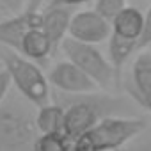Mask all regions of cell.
<instances>
[{"mask_svg": "<svg viewBox=\"0 0 151 151\" xmlns=\"http://www.w3.org/2000/svg\"><path fill=\"white\" fill-rule=\"evenodd\" d=\"M57 103L64 107V135L69 140L78 139L94 128L103 117L121 116L123 107L121 98L98 91L80 96H62Z\"/></svg>", "mask_w": 151, "mask_h": 151, "instance_id": "cell-1", "label": "cell"}, {"mask_svg": "<svg viewBox=\"0 0 151 151\" xmlns=\"http://www.w3.org/2000/svg\"><path fill=\"white\" fill-rule=\"evenodd\" d=\"M36 110L20 94H9L0 105V151H32L39 137Z\"/></svg>", "mask_w": 151, "mask_h": 151, "instance_id": "cell-2", "label": "cell"}, {"mask_svg": "<svg viewBox=\"0 0 151 151\" xmlns=\"http://www.w3.org/2000/svg\"><path fill=\"white\" fill-rule=\"evenodd\" d=\"M0 66L7 71L18 94L30 101L34 107L39 109L52 101L50 84L39 64L11 48L0 46Z\"/></svg>", "mask_w": 151, "mask_h": 151, "instance_id": "cell-3", "label": "cell"}, {"mask_svg": "<svg viewBox=\"0 0 151 151\" xmlns=\"http://www.w3.org/2000/svg\"><path fill=\"white\" fill-rule=\"evenodd\" d=\"M147 123L140 117L109 116L103 117L94 128L71 140V151H98V149H121L132 139L146 130Z\"/></svg>", "mask_w": 151, "mask_h": 151, "instance_id": "cell-4", "label": "cell"}, {"mask_svg": "<svg viewBox=\"0 0 151 151\" xmlns=\"http://www.w3.org/2000/svg\"><path fill=\"white\" fill-rule=\"evenodd\" d=\"M60 50L66 60L73 62L78 69H82L87 77L98 86V89H110L116 86V73L107 55L96 45H86L66 37L60 45Z\"/></svg>", "mask_w": 151, "mask_h": 151, "instance_id": "cell-5", "label": "cell"}, {"mask_svg": "<svg viewBox=\"0 0 151 151\" xmlns=\"http://www.w3.org/2000/svg\"><path fill=\"white\" fill-rule=\"evenodd\" d=\"M46 80L50 87L57 89L62 96H80L100 91L98 86L82 69H78L73 62L66 59L55 62L50 68V71L46 73Z\"/></svg>", "mask_w": 151, "mask_h": 151, "instance_id": "cell-6", "label": "cell"}, {"mask_svg": "<svg viewBox=\"0 0 151 151\" xmlns=\"http://www.w3.org/2000/svg\"><path fill=\"white\" fill-rule=\"evenodd\" d=\"M112 34V25L105 18H101L94 9H84L73 13L68 37L86 45H101L109 41Z\"/></svg>", "mask_w": 151, "mask_h": 151, "instance_id": "cell-7", "label": "cell"}, {"mask_svg": "<svg viewBox=\"0 0 151 151\" xmlns=\"http://www.w3.org/2000/svg\"><path fill=\"white\" fill-rule=\"evenodd\" d=\"M37 25H41V13L37 11L36 4L25 7L20 14L2 18L0 20V46L18 52L25 32Z\"/></svg>", "mask_w": 151, "mask_h": 151, "instance_id": "cell-8", "label": "cell"}, {"mask_svg": "<svg viewBox=\"0 0 151 151\" xmlns=\"http://www.w3.org/2000/svg\"><path fill=\"white\" fill-rule=\"evenodd\" d=\"M135 98L151 114V52H139L132 66V86L128 87Z\"/></svg>", "mask_w": 151, "mask_h": 151, "instance_id": "cell-9", "label": "cell"}, {"mask_svg": "<svg viewBox=\"0 0 151 151\" xmlns=\"http://www.w3.org/2000/svg\"><path fill=\"white\" fill-rule=\"evenodd\" d=\"M71 16H73V9L69 7H45V11L41 13V29L50 37L55 52L68 37Z\"/></svg>", "mask_w": 151, "mask_h": 151, "instance_id": "cell-10", "label": "cell"}, {"mask_svg": "<svg viewBox=\"0 0 151 151\" xmlns=\"http://www.w3.org/2000/svg\"><path fill=\"white\" fill-rule=\"evenodd\" d=\"M53 52H55V48H53L50 37L41 29V25L32 27L30 30L25 32V36L22 37V43H20V50H18V53L34 60L36 64L46 62Z\"/></svg>", "mask_w": 151, "mask_h": 151, "instance_id": "cell-11", "label": "cell"}, {"mask_svg": "<svg viewBox=\"0 0 151 151\" xmlns=\"http://www.w3.org/2000/svg\"><path fill=\"white\" fill-rule=\"evenodd\" d=\"M112 34L123 37V39H130V41H137L140 37L142 27H144V14L140 9L133 7V6H126L112 22Z\"/></svg>", "mask_w": 151, "mask_h": 151, "instance_id": "cell-12", "label": "cell"}, {"mask_svg": "<svg viewBox=\"0 0 151 151\" xmlns=\"http://www.w3.org/2000/svg\"><path fill=\"white\" fill-rule=\"evenodd\" d=\"M36 128L39 135L64 133V107L50 101L36 110Z\"/></svg>", "mask_w": 151, "mask_h": 151, "instance_id": "cell-13", "label": "cell"}, {"mask_svg": "<svg viewBox=\"0 0 151 151\" xmlns=\"http://www.w3.org/2000/svg\"><path fill=\"white\" fill-rule=\"evenodd\" d=\"M137 52V41H130V39H123L116 34H110L109 37V50H107V59L114 68L116 73V82L121 80V71L124 68V64L128 62V59Z\"/></svg>", "mask_w": 151, "mask_h": 151, "instance_id": "cell-14", "label": "cell"}, {"mask_svg": "<svg viewBox=\"0 0 151 151\" xmlns=\"http://www.w3.org/2000/svg\"><path fill=\"white\" fill-rule=\"evenodd\" d=\"M32 151H71V140L64 133L39 135L32 146Z\"/></svg>", "mask_w": 151, "mask_h": 151, "instance_id": "cell-15", "label": "cell"}, {"mask_svg": "<svg viewBox=\"0 0 151 151\" xmlns=\"http://www.w3.org/2000/svg\"><path fill=\"white\" fill-rule=\"evenodd\" d=\"M124 7H126V0H94L93 9L107 22H112Z\"/></svg>", "mask_w": 151, "mask_h": 151, "instance_id": "cell-16", "label": "cell"}, {"mask_svg": "<svg viewBox=\"0 0 151 151\" xmlns=\"http://www.w3.org/2000/svg\"><path fill=\"white\" fill-rule=\"evenodd\" d=\"M147 46H151V7L144 14V27L140 37L137 39V52H144Z\"/></svg>", "mask_w": 151, "mask_h": 151, "instance_id": "cell-17", "label": "cell"}, {"mask_svg": "<svg viewBox=\"0 0 151 151\" xmlns=\"http://www.w3.org/2000/svg\"><path fill=\"white\" fill-rule=\"evenodd\" d=\"M27 7V0H0V9L9 16L20 14Z\"/></svg>", "mask_w": 151, "mask_h": 151, "instance_id": "cell-18", "label": "cell"}, {"mask_svg": "<svg viewBox=\"0 0 151 151\" xmlns=\"http://www.w3.org/2000/svg\"><path fill=\"white\" fill-rule=\"evenodd\" d=\"M11 78H9V75L6 69H0V105L4 103V100L9 96V91H11Z\"/></svg>", "mask_w": 151, "mask_h": 151, "instance_id": "cell-19", "label": "cell"}, {"mask_svg": "<svg viewBox=\"0 0 151 151\" xmlns=\"http://www.w3.org/2000/svg\"><path fill=\"white\" fill-rule=\"evenodd\" d=\"M91 0H50V4L46 7H69V9H75V7H80V6H86Z\"/></svg>", "mask_w": 151, "mask_h": 151, "instance_id": "cell-20", "label": "cell"}, {"mask_svg": "<svg viewBox=\"0 0 151 151\" xmlns=\"http://www.w3.org/2000/svg\"><path fill=\"white\" fill-rule=\"evenodd\" d=\"M98 151H121V149H98Z\"/></svg>", "mask_w": 151, "mask_h": 151, "instance_id": "cell-21", "label": "cell"}, {"mask_svg": "<svg viewBox=\"0 0 151 151\" xmlns=\"http://www.w3.org/2000/svg\"><path fill=\"white\" fill-rule=\"evenodd\" d=\"M2 13H4V11H2V9H0V16H2Z\"/></svg>", "mask_w": 151, "mask_h": 151, "instance_id": "cell-22", "label": "cell"}, {"mask_svg": "<svg viewBox=\"0 0 151 151\" xmlns=\"http://www.w3.org/2000/svg\"><path fill=\"white\" fill-rule=\"evenodd\" d=\"M0 69H2V66H0Z\"/></svg>", "mask_w": 151, "mask_h": 151, "instance_id": "cell-23", "label": "cell"}]
</instances>
